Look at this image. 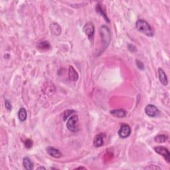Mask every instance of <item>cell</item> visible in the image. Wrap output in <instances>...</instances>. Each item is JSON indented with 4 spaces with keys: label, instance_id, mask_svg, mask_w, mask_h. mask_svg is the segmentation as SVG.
<instances>
[{
    "label": "cell",
    "instance_id": "6da1fadb",
    "mask_svg": "<svg viewBox=\"0 0 170 170\" xmlns=\"http://www.w3.org/2000/svg\"><path fill=\"white\" fill-rule=\"evenodd\" d=\"M136 29L140 33L144 34L147 37H153V31L150 25L144 20H138L136 23Z\"/></svg>",
    "mask_w": 170,
    "mask_h": 170
},
{
    "label": "cell",
    "instance_id": "7a4b0ae2",
    "mask_svg": "<svg viewBox=\"0 0 170 170\" xmlns=\"http://www.w3.org/2000/svg\"><path fill=\"white\" fill-rule=\"evenodd\" d=\"M100 36H101L104 49H106L110 45V43H111V31H110L108 27L102 26L100 28Z\"/></svg>",
    "mask_w": 170,
    "mask_h": 170
},
{
    "label": "cell",
    "instance_id": "3957f363",
    "mask_svg": "<svg viewBox=\"0 0 170 170\" xmlns=\"http://www.w3.org/2000/svg\"><path fill=\"white\" fill-rule=\"evenodd\" d=\"M83 32L87 35V36L89 38V41L91 43H93L94 40V35L95 29H94V26L92 22H89L84 25L83 27Z\"/></svg>",
    "mask_w": 170,
    "mask_h": 170
},
{
    "label": "cell",
    "instance_id": "277c9868",
    "mask_svg": "<svg viewBox=\"0 0 170 170\" xmlns=\"http://www.w3.org/2000/svg\"><path fill=\"white\" fill-rule=\"evenodd\" d=\"M78 116L74 115L68 118L67 122V128L68 130L71 132H77L78 130Z\"/></svg>",
    "mask_w": 170,
    "mask_h": 170
},
{
    "label": "cell",
    "instance_id": "5b68a950",
    "mask_svg": "<svg viewBox=\"0 0 170 170\" xmlns=\"http://www.w3.org/2000/svg\"><path fill=\"white\" fill-rule=\"evenodd\" d=\"M153 150L157 153L159 154V155L164 157L167 162L170 163V153L166 147L163 146H156L153 147Z\"/></svg>",
    "mask_w": 170,
    "mask_h": 170
},
{
    "label": "cell",
    "instance_id": "8992f818",
    "mask_svg": "<svg viewBox=\"0 0 170 170\" xmlns=\"http://www.w3.org/2000/svg\"><path fill=\"white\" fill-rule=\"evenodd\" d=\"M145 112H146L147 116H148L149 117L151 118L156 117V116H158V114H159V110L157 109L156 106L153 105H147L146 108H145Z\"/></svg>",
    "mask_w": 170,
    "mask_h": 170
},
{
    "label": "cell",
    "instance_id": "52a82bcc",
    "mask_svg": "<svg viewBox=\"0 0 170 170\" xmlns=\"http://www.w3.org/2000/svg\"><path fill=\"white\" fill-rule=\"evenodd\" d=\"M131 134V128L126 124H123L118 130V135L121 138H126Z\"/></svg>",
    "mask_w": 170,
    "mask_h": 170
},
{
    "label": "cell",
    "instance_id": "ba28073f",
    "mask_svg": "<svg viewBox=\"0 0 170 170\" xmlns=\"http://www.w3.org/2000/svg\"><path fill=\"white\" fill-rule=\"evenodd\" d=\"M46 151L49 156L55 158H60L62 156V153L59 149L52 146H48L46 147Z\"/></svg>",
    "mask_w": 170,
    "mask_h": 170
},
{
    "label": "cell",
    "instance_id": "9c48e42d",
    "mask_svg": "<svg viewBox=\"0 0 170 170\" xmlns=\"http://www.w3.org/2000/svg\"><path fill=\"white\" fill-rule=\"evenodd\" d=\"M158 77H159V80L163 85L166 86L168 84V77L166 76L165 72L163 71L162 68H158Z\"/></svg>",
    "mask_w": 170,
    "mask_h": 170
},
{
    "label": "cell",
    "instance_id": "30bf717a",
    "mask_svg": "<svg viewBox=\"0 0 170 170\" xmlns=\"http://www.w3.org/2000/svg\"><path fill=\"white\" fill-rule=\"evenodd\" d=\"M50 30H51L53 35L56 36H59L61 33V27L57 23H52L50 25Z\"/></svg>",
    "mask_w": 170,
    "mask_h": 170
},
{
    "label": "cell",
    "instance_id": "8fae6325",
    "mask_svg": "<svg viewBox=\"0 0 170 170\" xmlns=\"http://www.w3.org/2000/svg\"><path fill=\"white\" fill-rule=\"evenodd\" d=\"M111 114L114 116V117L118 118H125L126 116V111H124L123 109H116V110H112L111 111Z\"/></svg>",
    "mask_w": 170,
    "mask_h": 170
},
{
    "label": "cell",
    "instance_id": "7c38bea8",
    "mask_svg": "<svg viewBox=\"0 0 170 170\" xmlns=\"http://www.w3.org/2000/svg\"><path fill=\"white\" fill-rule=\"evenodd\" d=\"M68 78L71 81H77L78 79V72L72 66L68 68Z\"/></svg>",
    "mask_w": 170,
    "mask_h": 170
},
{
    "label": "cell",
    "instance_id": "4fadbf2b",
    "mask_svg": "<svg viewBox=\"0 0 170 170\" xmlns=\"http://www.w3.org/2000/svg\"><path fill=\"white\" fill-rule=\"evenodd\" d=\"M94 146L96 147H99L103 146L104 144V135L98 134L94 137L93 140Z\"/></svg>",
    "mask_w": 170,
    "mask_h": 170
},
{
    "label": "cell",
    "instance_id": "5bb4252c",
    "mask_svg": "<svg viewBox=\"0 0 170 170\" xmlns=\"http://www.w3.org/2000/svg\"><path fill=\"white\" fill-rule=\"evenodd\" d=\"M23 165L24 168L27 170H31L33 168V163L28 157H25L23 158Z\"/></svg>",
    "mask_w": 170,
    "mask_h": 170
},
{
    "label": "cell",
    "instance_id": "9a60e30c",
    "mask_svg": "<svg viewBox=\"0 0 170 170\" xmlns=\"http://www.w3.org/2000/svg\"><path fill=\"white\" fill-rule=\"evenodd\" d=\"M27 113L24 108H21L18 112V118L21 122H25L27 120Z\"/></svg>",
    "mask_w": 170,
    "mask_h": 170
},
{
    "label": "cell",
    "instance_id": "2e32d148",
    "mask_svg": "<svg viewBox=\"0 0 170 170\" xmlns=\"http://www.w3.org/2000/svg\"><path fill=\"white\" fill-rule=\"evenodd\" d=\"M96 12L98 14H99L100 15H101V16H102L104 17V19L108 22V23H109L110 22V20H109V19L108 17V16H107V15L105 14V11L103 10L102 9V6L100 4H97L96 5Z\"/></svg>",
    "mask_w": 170,
    "mask_h": 170
},
{
    "label": "cell",
    "instance_id": "e0dca14e",
    "mask_svg": "<svg viewBox=\"0 0 170 170\" xmlns=\"http://www.w3.org/2000/svg\"><path fill=\"white\" fill-rule=\"evenodd\" d=\"M37 47L39 49H41L43 51H47V50H49L51 48V45L49 41H43L39 42Z\"/></svg>",
    "mask_w": 170,
    "mask_h": 170
},
{
    "label": "cell",
    "instance_id": "ac0fdd59",
    "mask_svg": "<svg viewBox=\"0 0 170 170\" xmlns=\"http://www.w3.org/2000/svg\"><path fill=\"white\" fill-rule=\"evenodd\" d=\"M168 140V136L164 134H159L157 135L154 138V140H155L156 142L157 143H163Z\"/></svg>",
    "mask_w": 170,
    "mask_h": 170
},
{
    "label": "cell",
    "instance_id": "d6986e66",
    "mask_svg": "<svg viewBox=\"0 0 170 170\" xmlns=\"http://www.w3.org/2000/svg\"><path fill=\"white\" fill-rule=\"evenodd\" d=\"M74 111H72V110H67L64 112V114H63V118H62V120L64 121H65L68 118V117H69L72 114H73L74 112Z\"/></svg>",
    "mask_w": 170,
    "mask_h": 170
},
{
    "label": "cell",
    "instance_id": "ffe728a7",
    "mask_svg": "<svg viewBox=\"0 0 170 170\" xmlns=\"http://www.w3.org/2000/svg\"><path fill=\"white\" fill-rule=\"evenodd\" d=\"M25 146H26L27 148L30 149L31 147L33 146V141L30 139H27L24 142Z\"/></svg>",
    "mask_w": 170,
    "mask_h": 170
},
{
    "label": "cell",
    "instance_id": "44dd1931",
    "mask_svg": "<svg viewBox=\"0 0 170 170\" xmlns=\"http://www.w3.org/2000/svg\"><path fill=\"white\" fill-rule=\"evenodd\" d=\"M5 108H7L8 111H11V110H12L11 103L9 102V100H5Z\"/></svg>",
    "mask_w": 170,
    "mask_h": 170
},
{
    "label": "cell",
    "instance_id": "7402d4cb",
    "mask_svg": "<svg viewBox=\"0 0 170 170\" xmlns=\"http://www.w3.org/2000/svg\"><path fill=\"white\" fill-rule=\"evenodd\" d=\"M136 65L140 70H144V63L140 60H136Z\"/></svg>",
    "mask_w": 170,
    "mask_h": 170
},
{
    "label": "cell",
    "instance_id": "603a6c76",
    "mask_svg": "<svg viewBox=\"0 0 170 170\" xmlns=\"http://www.w3.org/2000/svg\"><path fill=\"white\" fill-rule=\"evenodd\" d=\"M145 169H162L161 168H159L158 166H156V165H149V166H147L146 168H144Z\"/></svg>",
    "mask_w": 170,
    "mask_h": 170
},
{
    "label": "cell",
    "instance_id": "cb8c5ba5",
    "mask_svg": "<svg viewBox=\"0 0 170 170\" xmlns=\"http://www.w3.org/2000/svg\"><path fill=\"white\" fill-rule=\"evenodd\" d=\"M128 49L130 50L131 52H136V47H135L133 45H131V44H129V45H128Z\"/></svg>",
    "mask_w": 170,
    "mask_h": 170
},
{
    "label": "cell",
    "instance_id": "d4e9b609",
    "mask_svg": "<svg viewBox=\"0 0 170 170\" xmlns=\"http://www.w3.org/2000/svg\"><path fill=\"white\" fill-rule=\"evenodd\" d=\"M37 169H46V168H45V167L41 166V167H39V168H37Z\"/></svg>",
    "mask_w": 170,
    "mask_h": 170
},
{
    "label": "cell",
    "instance_id": "484cf974",
    "mask_svg": "<svg viewBox=\"0 0 170 170\" xmlns=\"http://www.w3.org/2000/svg\"><path fill=\"white\" fill-rule=\"evenodd\" d=\"M77 169H86V168H84V167H78V168H76Z\"/></svg>",
    "mask_w": 170,
    "mask_h": 170
}]
</instances>
